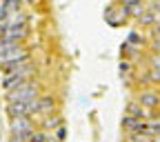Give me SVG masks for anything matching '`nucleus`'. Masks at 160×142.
<instances>
[{
	"instance_id": "nucleus-2",
	"label": "nucleus",
	"mask_w": 160,
	"mask_h": 142,
	"mask_svg": "<svg viewBox=\"0 0 160 142\" xmlns=\"http://www.w3.org/2000/svg\"><path fill=\"white\" fill-rule=\"evenodd\" d=\"M129 115L133 118H140V120H147V109H140V105H129Z\"/></svg>"
},
{
	"instance_id": "nucleus-1",
	"label": "nucleus",
	"mask_w": 160,
	"mask_h": 142,
	"mask_svg": "<svg viewBox=\"0 0 160 142\" xmlns=\"http://www.w3.org/2000/svg\"><path fill=\"white\" fill-rule=\"evenodd\" d=\"M140 102H142L145 107H160V93L145 91V93H140Z\"/></svg>"
}]
</instances>
